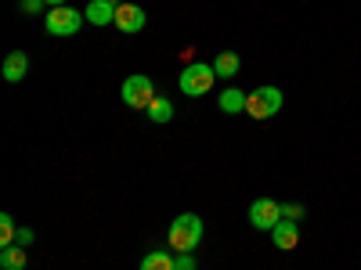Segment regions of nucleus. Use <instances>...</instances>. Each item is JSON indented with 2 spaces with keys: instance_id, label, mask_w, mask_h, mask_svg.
<instances>
[{
  "instance_id": "nucleus-1",
  "label": "nucleus",
  "mask_w": 361,
  "mask_h": 270,
  "mask_svg": "<svg viewBox=\"0 0 361 270\" xmlns=\"http://www.w3.org/2000/svg\"><path fill=\"white\" fill-rule=\"evenodd\" d=\"M166 242L173 252H195V245L202 242V220L195 213H180L173 224H170V234Z\"/></svg>"
},
{
  "instance_id": "nucleus-2",
  "label": "nucleus",
  "mask_w": 361,
  "mask_h": 270,
  "mask_svg": "<svg viewBox=\"0 0 361 270\" xmlns=\"http://www.w3.org/2000/svg\"><path fill=\"white\" fill-rule=\"evenodd\" d=\"M282 90L279 86H253L250 94H246V115L253 119H271V115H279L282 112Z\"/></svg>"
},
{
  "instance_id": "nucleus-3",
  "label": "nucleus",
  "mask_w": 361,
  "mask_h": 270,
  "mask_svg": "<svg viewBox=\"0 0 361 270\" xmlns=\"http://www.w3.org/2000/svg\"><path fill=\"white\" fill-rule=\"evenodd\" d=\"M214 79H217L214 65H206V62H188L185 72H180V79H177V86H180V94H185V98H202L206 90L214 86Z\"/></svg>"
},
{
  "instance_id": "nucleus-4",
  "label": "nucleus",
  "mask_w": 361,
  "mask_h": 270,
  "mask_svg": "<svg viewBox=\"0 0 361 270\" xmlns=\"http://www.w3.org/2000/svg\"><path fill=\"white\" fill-rule=\"evenodd\" d=\"M83 22H87V18H83L76 8L62 4V8H51V11H47V18H44V29H47L51 37H76Z\"/></svg>"
},
{
  "instance_id": "nucleus-5",
  "label": "nucleus",
  "mask_w": 361,
  "mask_h": 270,
  "mask_svg": "<svg viewBox=\"0 0 361 270\" xmlns=\"http://www.w3.org/2000/svg\"><path fill=\"white\" fill-rule=\"evenodd\" d=\"M119 94H123V105L127 108H141V112H148V105L156 101V86H152V79L148 76H127L123 79V90H119Z\"/></svg>"
},
{
  "instance_id": "nucleus-6",
  "label": "nucleus",
  "mask_w": 361,
  "mask_h": 270,
  "mask_svg": "<svg viewBox=\"0 0 361 270\" xmlns=\"http://www.w3.org/2000/svg\"><path fill=\"white\" fill-rule=\"evenodd\" d=\"M282 220V205L275 202V198H257L253 205H250V224L257 227V231H271Z\"/></svg>"
},
{
  "instance_id": "nucleus-7",
  "label": "nucleus",
  "mask_w": 361,
  "mask_h": 270,
  "mask_svg": "<svg viewBox=\"0 0 361 270\" xmlns=\"http://www.w3.org/2000/svg\"><path fill=\"white\" fill-rule=\"evenodd\" d=\"M119 33H127V37H134V33H141L145 29V11L137 8V4H119V11H116V22H112Z\"/></svg>"
},
{
  "instance_id": "nucleus-8",
  "label": "nucleus",
  "mask_w": 361,
  "mask_h": 270,
  "mask_svg": "<svg viewBox=\"0 0 361 270\" xmlns=\"http://www.w3.org/2000/svg\"><path fill=\"white\" fill-rule=\"evenodd\" d=\"M119 4H123V0H90V4L83 8V18L90 25H109V22H116Z\"/></svg>"
},
{
  "instance_id": "nucleus-9",
  "label": "nucleus",
  "mask_w": 361,
  "mask_h": 270,
  "mask_svg": "<svg viewBox=\"0 0 361 270\" xmlns=\"http://www.w3.org/2000/svg\"><path fill=\"white\" fill-rule=\"evenodd\" d=\"M271 242H275L279 249H296V242H300L296 220H279L275 227H271Z\"/></svg>"
},
{
  "instance_id": "nucleus-10",
  "label": "nucleus",
  "mask_w": 361,
  "mask_h": 270,
  "mask_svg": "<svg viewBox=\"0 0 361 270\" xmlns=\"http://www.w3.org/2000/svg\"><path fill=\"white\" fill-rule=\"evenodd\" d=\"M217 108H221L224 115H238V112H246V90H238V86H224V94H221Z\"/></svg>"
},
{
  "instance_id": "nucleus-11",
  "label": "nucleus",
  "mask_w": 361,
  "mask_h": 270,
  "mask_svg": "<svg viewBox=\"0 0 361 270\" xmlns=\"http://www.w3.org/2000/svg\"><path fill=\"white\" fill-rule=\"evenodd\" d=\"M25 72H29V58H25L22 51H11V54L4 58V79H8V83H22Z\"/></svg>"
},
{
  "instance_id": "nucleus-12",
  "label": "nucleus",
  "mask_w": 361,
  "mask_h": 270,
  "mask_svg": "<svg viewBox=\"0 0 361 270\" xmlns=\"http://www.w3.org/2000/svg\"><path fill=\"white\" fill-rule=\"evenodd\" d=\"M238 65H243V62H238V54H235V51H221V54L214 58V72H217V79H231V76L238 72Z\"/></svg>"
},
{
  "instance_id": "nucleus-13",
  "label": "nucleus",
  "mask_w": 361,
  "mask_h": 270,
  "mask_svg": "<svg viewBox=\"0 0 361 270\" xmlns=\"http://www.w3.org/2000/svg\"><path fill=\"white\" fill-rule=\"evenodd\" d=\"M0 266L4 270H22L25 266V245H4L0 249Z\"/></svg>"
},
{
  "instance_id": "nucleus-14",
  "label": "nucleus",
  "mask_w": 361,
  "mask_h": 270,
  "mask_svg": "<svg viewBox=\"0 0 361 270\" xmlns=\"http://www.w3.org/2000/svg\"><path fill=\"white\" fill-rule=\"evenodd\" d=\"M141 270H177V266H173V256L170 252H148L141 259Z\"/></svg>"
},
{
  "instance_id": "nucleus-15",
  "label": "nucleus",
  "mask_w": 361,
  "mask_h": 270,
  "mask_svg": "<svg viewBox=\"0 0 361 270\" xmlns=\"http://www.w3.org/2000/svg\"><path fill=\"white\" fill-rule=\"evenodd\" d=\"M148 119H152V123H170V119H173V105L166 98H156L152 105H148Z\"/></svg>"
},
{
  "instance_id": "nucleus-16",
  "label": "nucleus",
  "mask_w": 361,
  "mask_h": 270,
  "mask_svg": "<svg viewBox=\"0 0 361 270\" xmlns=\"http://www.w3.org/2000/svg\"><path fill=\"white\" fill-rule=\"evenodd\" d=\"M15 238H18V227H15L11 213H0V249H4V245H15Z\"/></svg>"
},
{
  "instance_id": "nucleus-17",
  "label": "nucleus",
  "mask_w": 361,
  "mask_h": 270,
  "mask_svg": "<svg viewBox=\"0 0 361 270\" xmlns=\"http://www.w3.org/2000/svg\"><path fill=\"white\" fill-rule=\"evenodd\" d=\"M173 266H177V270H195V256H192V252H177V256H173Z\"/></svg>"
},
{
  "instance_id": "nucleus-18",
  "label": "nucleus",
  "mask_w": 361,
  "mask_h": 270,
  "mask_svg": "<svg viewBox=\"0 0 361 270\" xmlns=\"http://www.w3.org/2000/svg\"><path fill=\"white\" fill-rule=\"evenodd\" d=\"M300 217H304V209H300L296 202H286L282 205V220H300Z\"/></svg>"
},
{
  "instance_id": "nucleus-19",
  "label": "nucleus",
  "mask_w": 361,
  "mask_h": 270,
  "mask_svg": "<svg viewBox=\"0 0 361 270\" xmlns=\"http://www.w3.org/2000/svg\"><path fill=\"white\" fill-rule=\"evenodd\" d=\"M18 4H22L25 15H40L44 11V0H18Z\"/></svg>"
},
{
  "instance_id": "nucleus-20",
  "label": "nucleus",
  "mask_w": 361,
  "mask_h": 270,
  "mask_svg": "<svg viewBox=\"0 0 361 270\" xmlns=\"http://www.w3.org/2000/svg\"><path fill=\"white\" fill-rule=\"evenodd\" d=\"M33 231H29V227H18V238H15V245H33Z\"/></svg>"
},
{
  "instance_id": "nucleus-21",
  "label": "nucleus",
  "mask_w": 361,
  "mask_h": 270,
  "mask_svg": "<svg viewBox=\"0 0 361 270\" xmlns=\"http://www.w3.org/2000/svg\"><path fill=\"white\" fill-rule=\"evenodd\" d=\"M44 4H47V8H62V4H66V0H44Z\"/></svg>"
}]
</instances>
